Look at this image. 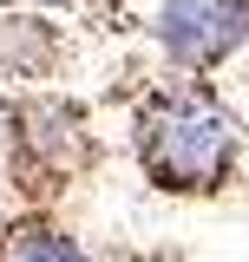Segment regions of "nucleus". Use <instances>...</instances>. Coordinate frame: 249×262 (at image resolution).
Returning a JSON list of instances; mask_svg holds the SVG:
<instances>
[{
    "label": "nucleus",
    "instance_id": "nucleus-3",
    "mask_svg": "<svg viewBox=\"0 0 249 262\" xmlns=\"http://www.w3.org/2000/svg\"><path fill=\"white\" fill-rule=\"evenodd\" d=\"M7 262H79V249L66 236H53V229H20L13 249H7Z\"/></svg>",
    "mask_w": 249,
    "mask_h": 262
},
{
    "label": "nucleus",
    "instance_id": "nucleus-2",
    "mask_svg": "<svg viewBox=\"0 0 249 262\" xmlns=\"http://www.w3.org/2000/svg\"><path fill=\"white\" fill-rule=\"evenodd\" d=\"M157 33H164V46L184 66H217L230 46H243L249 0H171Z\"/></svg>",
    "mask_w": 249,
    "mask_h": 262
},
{
    "label": "nucleus",
    "instance_id": "nucleus-1",
    "mask_svg": "<svg viewBox=\"0 0 249 262\" xmlns=\"http://www.w3.org/2000/svg\"><path fill=\"white\" fill-rule=\"evenodd\" d=\"M138 158L164 190H217L236 164V118L203 85H171L138 112Z\"/></svg>",
    "mask_w": 249,
    "mask_h": 262
}]
</instances>
